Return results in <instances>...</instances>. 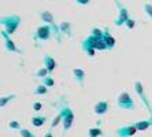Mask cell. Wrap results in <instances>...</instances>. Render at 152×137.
<instances>
[{
  "instance_id": "1",
  "label": "cell",
  "mask_w": 152,
  "mask_h": 137,
  "mask_svg": "<svg viewBox=\"0 0 152 137\" xmlns=\"http://www.w3.org/2000/svg\"><path fill=\"white\" fill-rule=\"evenodd\" d=\"M147 126H148L147 122H140V125H137L136 127H137V129H144V127H147Z\"/></svg>"
},
{
  "instance_id": "2",
  "label": "cell",
  "mask_w": 152,
  "mask_h": 137,
  "mask_svg": "<svg viewBox=\"0 0 152 137\" xmlns=\"http://www.w3.org/2000/svg\"><path fill=\"white\" fill-rule=\"evenodd\" d=\"M103 108L106 110V104H103V103H102V104H100V105H99V107H97V108H96V110H97V113H99V114H102V110H103Z\"/></svg>"
}]
</instances>
